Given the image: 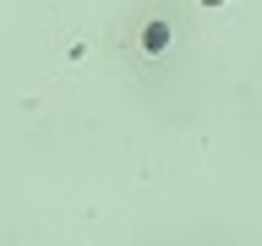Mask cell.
I'll list each match as a JSON object with an SVG mask.
<instances>
[{
    "label": "cell",
    "instance_id": "obj_2",
    "mask_svg": "<svg viewBox=\"0 0 262 246\" xmlns=\"http://www.w3.org/2000/svg\"><path fill=\"white\" fill-rule=\"evenodd\" d=\"M202 6H213V11H219V6H229V0H202Z\"/></svg>",
    "mask_w": 262,
    "mask_h": 246
},
{
    "label": "cell",
    "instance_id": "obj_1",
    "mask_svg": "<svg viewBox=\"0 0 262 246\" xmlns=\"http://www.w3.org/2000/svg\"><path fill=\"white\" fill-rule=\"evenodd\" d=\"M169 38H175V33H169V22H147V28H142V49H147V55H164V49H169Z\"/></svg>",
    "mask_w": 262,
    "mask_h": 246
}]
</instances>
